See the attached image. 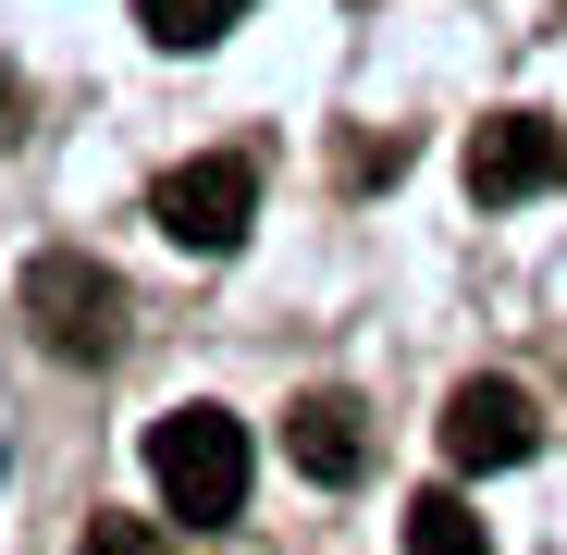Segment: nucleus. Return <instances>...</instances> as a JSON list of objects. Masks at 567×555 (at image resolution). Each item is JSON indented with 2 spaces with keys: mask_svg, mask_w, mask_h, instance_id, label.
<instances>
[{
  "mask_svg": "<svg viewBox=\"0 0 567 555\" xmlns=\"http://www.w3.org/2000/svg\"><path fill=\"white\" fill-rule=\"evenodd\" d=\"M148 482H161V518L223 531V518L247 506V420H223V408H173V420H148Z\"/></svg>",
  "mask_w": 567,
  "mask_h": 555,
  "instance_id": "1",
  "label": "nucleus"
},
{
  "mask_svg": "<svg viewBox=\"0 0 567 555\" xmlns=\"http://www.w3.org/2000/svg\"><path fill=\"white\" fill-rule=\"evenodd\" d=\"M25 321H38L50 358H112L124 346V285L86 247H50V259H25Z\"/></svg>",
  "mask_w": 567,
  "mask_h": 555,
  "instance_id": "2",
  "label": "nucleus"
},
{
  "mask_svg": "<svg viewBox=\"0 0 567 555\" xmlns=\"http://www.w3.org/2000/svg\"><path fill=\"white\" fill-rule=\"evenodd\" d=\"M148 223L185 247V259H223L247 223H259V161H235V148H210V161H185V173H161L148 185Z\"/></svg>",
  "mask_w": 567,
  "mask_h": 555,
  "instance_id": "3",
  "label": "nucleus"
},
{
  "mask_svg": "<svg viewBox=\"0 0 567 555\" xmlns=\"http://www.w3.org/2000/svg\"><path fill=\"white\" fill-rule=\"evenodd\" d=\"M543 185H567V136L543 112H494V124H468V198L506 210V198H543Z\"/></svg>",
  "mask_w": 567,
  "mask_h": 555,
  "instance_id": "4",
  "label": "nucleus"
},
{
  "mask_svg": "<svg viewBox=\"0 0 567 555\" xmlns=\"http://www.w3.org/2000/svg\"><path fill=\"white\" fill-rule=\"evenodd\" d=\"M444 456L456 470H518V456H543V408L518 383H456L444 395Z\"/></svg>",
  "mask_w": 567,
  "mask_h": 555,
  "instance_id": "5",
  "label": "nucleus"
},
{
  "mask_svg": "<svg viewBox=\"0 0 567 555\" xmlns=\"http://www.w3.org/2000/svg\"><path fill=\"white\" fill-rule=\"evenodd\" d=\"M284 456H297V470L309 482H358L370 470V420H358V395H297V408H284Z\"/></svg>",
  "mask_w": 567,
  "mask_h": 555,
  "instance_id": "6",
  "label": "nucleus"
},
{
  "mask_svg": "<svg viewBox=\"0 0 567 555\" xmlns=\"http://www.w3.org/2000/svg\"><path fill=\"white\" fill-rule=\"evenodd\" d=\"M408 555H494V531L468 518V494H408Z\"/></svg>",
  "mask_w": 567,
  "mask_h": 555,
  "instance_id": "7",
  "label": "nucleus"
},
{
  "mask_svg": "<svg viewBox=\"0 0 567 555\" xmlns=\"http://www.w3.org/2000/svg\"><path fill=\"white\" fill-rule=\"evenodd\" d=\"M235 13H247V0H136V25H148L161 50H210Z\"/></svg>",
  "mask_w": 567,
  "mask_h": 555,
  "instance_id": "8",
  "label": "nucleus"
},
{
  "mask_svg": "<svg viewBox=\"0 0 567 555\" xmlns=\"http://www.w3.org/2000/svg\"><path fill=\"white\" fill-rule=\"evenodd\" d=\"M74 555H173V531H161V518H86Z\"/></svg>",
  "mask_w": 567,
  "mask_h": 555,
  "instance_id": "9",
  "label": "nucleus"
},
{
  "mask_svg": "<svg viewBox=\"0 0 567 555\" xmlns=\"http://www.w3.org/2000/svg\"><path fill=\"white\" fill-rule=\"evenodd\" d=\"M13 112H25V86H13V74H0V148H13V136H25Z\"/></svg>",
  "mask_w": 567,
  "mask_h": 555,
  "instance_id": "10",
  "label": "nucleus"
},
{
  "mask_svg": "<svg viewBox=\"0 0 567 555\" xmlns=\"http://www.w3.org/2000/svg\"><path fill=\"white\" fill-rule=\"evenodd\" d=\"M555 13H567V0H555Z\"/></svg>",
  "mask_w": 567,
  "mask_h": 555,
  "instance_id": "11",
  "label": "nucleus"
}]
</instances>
